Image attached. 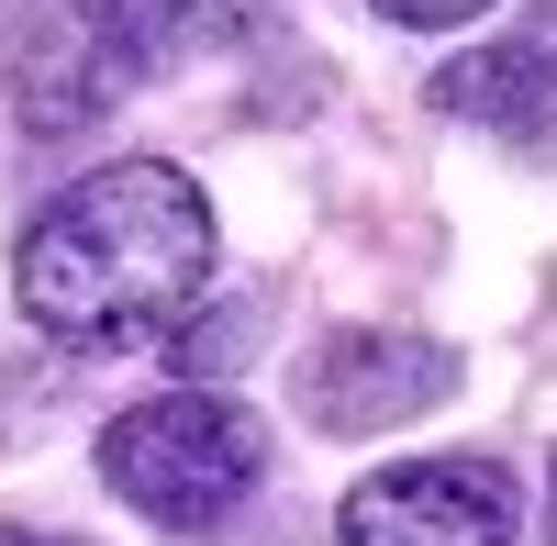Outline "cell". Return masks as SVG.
<instances>
[{
  "label": "cell",
  "mask_w": 557,
  "mask_h": 546,
  "mask_svg": "<svg viewBox=\"0 0 557 546\" xmlns=\"http://www.w3.org/2000/svg\"><path fill=\"white\" fill-rule=\"evenodd\" d=\"M212 290V201L168 157H112L67 178L12 246V301L57 346H157Z\"/></svg>",
  "instance_id": "obj_1"
},
{
  "label": "cell",
  "mask_w": 557,
  "mask_h": 546,
  "mask_svg": "<svg viewBox=\"0 0 557 546\" xmlns=\"http://www.w3.org/2000/svg\"><path fill=\"white\" fill-rule=\"evenodd\" d=\"M212 45V0H34L12 23V101L34 134H78Z\"/></svg>",
  "instance_id": "obj_2"
},
{
  "label": "cell",
  "mask_w": 557,
  "mask_h": 546,
  "mask_svg": "<svg viewBox=\"0 0 557 546\" xmlns=\"http://www.w3.org/2000/svg\"><path fill=\"white\" fill-rule=\"evenodd\" d=\"M101 480L123 491L146 524H223L268 480V424L223 390H157L134 413L101 424Z\"/></svg>",
  "instance_id": "obj_3"
},
{
  "label": "cell",
  "mask_w": 557,
  "mask_h": 546,
  "mask_svg": "<svg viewBox=\"0 0 557 546\" xmlns=\"http://www.w3.org/2000/svg\"><path fill=\"white\" fill-rule=\"evenodd\" d=\"M346 546H513L524 535V491L502 458H401L368 469L335 513Z\"/></svg>",
  "instance_id": "obj_4"
},
{
  "label": "cell",
  "mask_w": 557,
  "mask_h": 546,
  "mask_svg": "<svg viewBox=\"0 0 557 546\" xmlns=\"http://www.w3.org/2000/svg\"><path fill=\"white\" fill-rule=\"evenodd\" d=\"M301 424L312 435H391V424H424L435 401L457 390V357L435 335H391V324H346L301 357Z\"/></svg>",
  "instance_id": "obj_5"
},
{
  "label": "cell",
  "mask_w": 557,
  "mask_h": 546,
  "mask_svg": "<svg viewBox=\"0 0 557 546\" xmlns=\"http://www.w3.org/2000/svg\"><path fill=\"white\" fill-rule=\"evenodd\" d=\"M435 101L502 146H557V0H535V23L491 34L480 57L435 67Z\"/></svg>",
  "instance_id": "obj_6"
},
{
  "label": "cell",
  "mask_w": 557,
  "mask_h": 546,
  "mask_svg": "<svg viewBox=\"0 0 557 546\" xmlns=\"http://www.w3.org/2000/svg\"><path fill=\"white\" fill-rule=\"evenodd\" d=\"M391 23H412V34H446V23H480L491 0H380Z\"/></svg>",
  "instance_id": "obj_7"
},
{
  "label": "cell",
  "mask_w": 557,
  "mask_h": 546,
  "mask_svg": "<svg viewBox=\"0 0 557 546\" xmlns=\"http://www.w3.org/2000/svg\"><path fill=\"white\" fill-rule=\"evenodd\" d=\"M0 546H78V535H0Z\"/></svg>",
  "instance_id": "obj_8"
},
{
  "label": "cell",
  "mask_w": 557,
  "mask_h": 546,
  "mask_svg": "<svg viewBox=\"0 0 557 546\" xmlns=\"http://www.w3.org/2000/svg\"><path fill=\"white\" fill-rule=\"evenodd\" d=\"M546 535H557V469H546Z\"/></svg>",
  "instance_id": "obj_9"
}]
</instances>
